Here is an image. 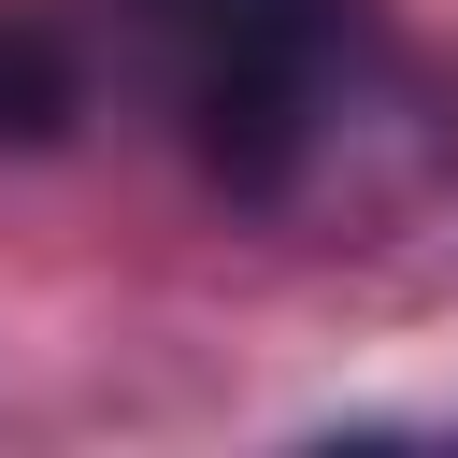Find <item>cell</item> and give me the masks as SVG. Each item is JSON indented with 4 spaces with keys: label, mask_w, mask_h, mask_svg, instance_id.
Instances as JSON below:
<instances>
[{
    "label": "cell",
    "mask_w": 458,
    "mask_h": 458,
    "mask_svg": "<svg viewBox=\"0 0 458 458\" xmlns=\"http://www.w3.org/2000/svg\"><path fill=\"white\" fill-rule=\"evenodd\" d=\"M186 143H200V172H215L243 215H386V200L444 157L429 86L386 57V29H372L358 0H329L315 29L200 72V86H186Z\"/></svg>",
    "instance_id": "cell-1"
},
{
    "label": "cell",
    "mask_w": 458,
    "mask_h": 458,
    "mask_svg": "<svg viewBox=\"0 0 458 458\" xmlns=\"http://www.w3.org/2000/svg\"><path fill=\"white\" fill-rule=\"evenodd\" d=\"M329 0H129V29H143V57L172 72V100L200 86V72H229V57H258V43H286V29H315Z\"/></svg>",
    "instance_id": "cell-2"
},
{
    "label": "cell",
    "mask_w": 458,
    "mask_h": 458,
    "mask_svg": "<svg viewBox=\"0 0 458 458\" xmlns=\"http://www.w3.org/2000/svg\"><path fill=\"white\" fill-rule=\"evenodd\" d=\"M72 114H86V57H72L43 14L0 0V143H57Z\"/></svg>",
    "instance_id": "cell-3"
}]
</instances>
